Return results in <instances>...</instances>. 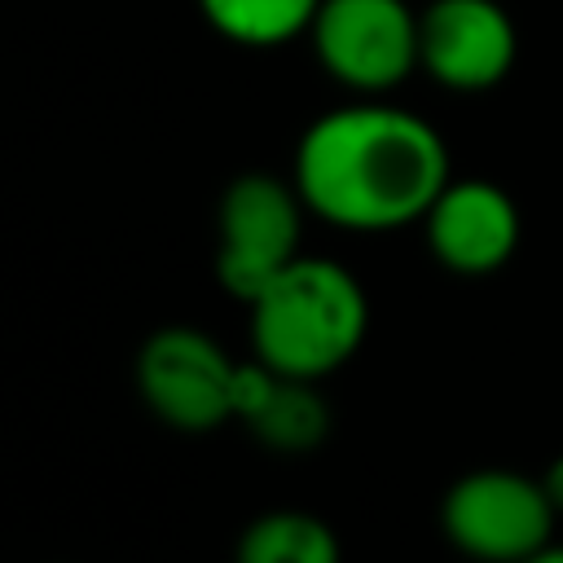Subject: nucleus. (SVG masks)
<instances>
[{"label": "nucleus", "mask_w": 563, "mask_h": 563, "mask_svg": "<svg viewBox=\"0 0 563 563\" xmlns=\"http://www.w3.org/2000/svg\"><path fill=\"white\" fill-rule=\"evenodd\" d=\"M554 501L541 479L484 466L449 484L440 501L444 537L475 563H523L554 532Z\"/></svg>", "instance_id": "4"}, {"label": "nucleus", "mask_w": 563, "mask_h": 563, "mask_svg": "<svg viewBox=\"0 0 563 563\" xmlns=\"http://www.w3.org/2000/svg\"><path fill=\"white\" fill-rule=\"evenodd\" d=\"M339 537L308 510H268L246 523L238 563H339Z\"/></svg>", "instance_id": "11"}, {"label": "nucleus", "mask_w": 563, "mask_h": 563, "mask_svg": "<svg viewBox=\"0 0 563 563\" xmlns=\"http://www.w3.org/2000/svg\"><path fill=\"white\" fill-rule=\"evenodd\" d=\"M290 180L317 220L387 233L418 224L453 172L444 136L422 114L361 97L303 128Z\"/></svg>", "instance_id": "1"}, {"label": "nucleus", "mask_w": 563, "mask_h": 563, "mask_svg": "<svg viewBox=\"0 0 563 563\" xmlns=\"http://www.w3.org/2000/svg\"><path fill=\"white\" fill-rule=\"evenodd\" d=\"M246 427L277 453H308L325 440L330 431V405L317 391V383L308 378H286L277 374L273 391L264 396V405L246 418Z\"/></svg>", "instance_id": "10"}, {"label": "nucleus", "mask_w": 563, "mask_h": 563, "mask_svg": "<svg viewBox=\"0 0 563 563\" xmlns=\"http://www.w3.org/2000/svg\"><path fill=\"white\" fill-rule=\"evenodd\" d=\"M515 57L519 31L497 0H431L418 13V66L449 92L497 88Z\"/></svg>", "instance_id": "7"}, {"label": "nucleus", "mask_w": 563, "mask_h": 563, "mask_svg": "<svg viewBox=\"0 0 563 563\" xmlns=\"http://www.w3.org/2000/svg\"><path fill=\"white\" fill-rule=\"evenodd\" d=\"M233 378L238 361H229V352L194 325L150 334L136 356V387L145 405L176 431H216L229 422Z\"/></svg>", "instance_id": "6"}, {"label": "nucleus", "mask_w": 563, "mask_h": 563, "mask_svg": "<svg viewBox=\"0 0 563 563\" xmlns=\"http://www.w3.org/2000/svg\"><path fill=\"white\" fill-rule=\"evenodd\" d=\"M422 229H427L431 255L462 277L497 273L515 255L523 233L515 198L501 185L479 176L449 180L431 202V211L422 216Z\"/></svg>", "instance_id": "8"}, {"label": "nucleus", "mask_w": 563, "mask_h": 563, "mask_svg": "<svg viewBox=\"0 0 563 563\" xmlns=\"http://www.w3.org/2000/svg\"><path fill=\"white\" fill-rule=\"evenodd\" d=\"M308 44L334 84L383 97L418 70V13L405 0H321Z\"/></svg>", "instance_id": "5"}, {"label": "nucleus", "mask_w": 563, "mask_h": 563, "mask_svg": "<svg viewBox=\"0 0 563 563\" xmlns=\"http://www.w3.org/2000/svg\"><path fill=\"white\" fill-rule=\"evenodd\" d=\"M303 211L308 207L295 180H282L273 172H242L229 180L216 216V277L233 299L251 303L290 260H299Z\"/></svg>", "instance_id": "3"}, {"label": "nucleus", "mask_w": 563, "mask_h": 563, "mask_svg": "<svg viewBox=\"0 0 563 563\" xmlns=\"http://www.w3.org/2000/svg\"><path fill=\"white\" fill-rule=\"evenodd\" d=\"M321 0H198L202 22L242 48H277L308 35Z\"/></svg>", "instance_id": "9"}, {"label": "nucleus", "mask_w": 563, "mask_h": 563, "mask_svg": "<svg viewBox=\"0 0 563 563\" xmlns=\"http://www.w3.org/2000/svg\"><path fill=\"white\" fill-rule=\"evenodd\" d=\"M365 330L369 299L339 260L299 255L251 299V347L286 378L334 374L356 356Z\"/></svg>", "instance_id": "2"}, {"label": "nucleus", "mask_w": 563, "mask_h": 563, "mask_svg": "<svg viewBox=\"0 0 563 563\" xmlns=\"http://www.w3.org/2000/svg\"><path fill=\"white\" fill-rule=\"evenodd\" d=\"M541 484H545V493H550V501H554V510L563 515V453L545 466V475H541Z\"/></svg>", "instance_id": "12"}, {"label": "nucleus", "mask_w": 563, "mask_h": 563, "mask_svg": "<svg viewBox=\"0 0 563 563\" xmlns=\"http://www.w3.org/2000/svg\"><path fill=\"white\" fill-rule=\"evenodd\" d=\"M523 563H563V545H554V541H550V545H541L537 554H528Z\"/></svg>", "instance_id": "13"}]
</instances>
